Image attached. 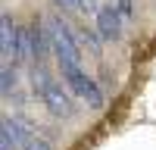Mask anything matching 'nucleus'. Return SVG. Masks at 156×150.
Listing matches in <instances>:
<instances>
[{
    "mask_svg": "<svg viewBox=\"0 0 156 150\" xmlns=\"http://www.w3.org/2000/svg\"><path fill=\"white\" fill-rule=\"evenodd\" d=\"M97 34L103 41H122V31H125V12L115 6V3H106L97 9Z\"/></svg>",
    "mask_w": 156,
    "mask_h": 150,
    "instance_id": "nucleus-4",
    "label": "nucleus"
},
{
    "mask_svg": "<svg viewBox=\"0 0 156 150\" xmlns=\"http://www.w3.org/2000/svg\"><path fill=\"white\" fill-rule=\"evenodd\" d=\"M16 47H19V28L9 12H3L0 16V56H3V62L16 59Z\"/></svg>",
    "mask_w": 156,
    "mask_h": 150,
    "instance_id": "nucleus-5",
    "label": "nucleus"
},
{
    "mask_svg": "<svg viewBox=\"0 0 156 150\" xmlns=\"http://www.w3.org/2000/svg\"><path fill=\"white\" fill-rule=\"evenodd\" d=\"M12 125H16V134H19L22 150H50V141H47L44 134H37V128H31L25 119L12 116Z\"/></svg>",
    "mask_w": 156,
    "mask_h": 150,
    "instance_id": "nucleus-6",
    "label": "nucleus"
},
{
    "mask_svg": "<svg viewBox=\"0 0 156 150\" xmlns=\"http://www.w3.org/2000/svg\"><path fill=\"white\" fill-rule=\"evenodd\" d=\"M47 31H50V47H53L59 72L69 75L75 69H81V44H78V34L62 22V16H50L47 19Z\"/></svg>",
    "mask_w": 156,
    "mask_h": 150,
    "instance_id": "nucleus-2",
    "label": "nucleus"
},
{
    "mask_svg": "<svg viewBox=\"0 0 156 150\" xmlns=\"http://www.w3.org/2000/svg\"><path fill=\"white\" fill-rule=\"evenodd\" d=\"M97 9H100L97 0H81V12H94V16H97Z\"/></svg>",
    "mask_w": 156,
    "mask_h": 150,
    "instance_id": "nucleus-11",
    "label": "nucleus"
},
{
    "mask_svg": "<svg viewBox=\"0 0 156 150\" xmlns=\"http://www.w3.org/2000/svg\"><path fill=\"white\" fill-rule=\"evenodd\" d=\"M62 81H66L69 88H72V94L81 100V103L87 106V109H103L106 106V97H103V88L90 78V75L84 72V66L81 69H75V72H69V75H62Z\"/></svg>",
    "mask_w": 156,
    "mask_h": 150,
    "instance_id": "nucleus-3",
    "label": "nucleus"
},
{
    "mask_svg": "<svg viewBox=\"0 0 156 150\" xmlns=\"http://www.w3.org/2000/svg\"><path fill=\"white\" fill-rule=\"evenodd\" d=\"M62 12H81V0H53Z\"/></svg>",
    "mask_w": 156,
    "mask_h": 150,
    "instance_id": "nucleus-10",
    "label": "nucleus"
},
{
    "mask_svg": "<svg viewBox=\"0 0 156 150\" xmlns=\"http://www.w3.org/2000/svg\"><path fill=\"white\" fill-rule=\"evenodd\" d=\"M31 84H34L37 100L44 103V109L53 119H72L75 116V103H72L75 94H72V88L69 84L62 88V81H56L41 62H34V69H31Z\"/></svg>",
    "mask_w": 156,
    "mask_h": 150,
    "instance_id": "nucleus-1",
    "label": "nucleus"
},
{
    "mask_svg": "<svg viewBox=\"0 0 156 150\" xmlns=\"http://www.w3.org/2000/svg\"><path fill=\"white\" fill-rule=\"evenodd\" d=\"M78 44H81V50H90L94 56H100V44H97V38H94V34L78 31Z\"/></svg>",
    "mask_w": 156,
    "mask_h": 150,
    "instance_id": "nucleus-9",
    "label": "nucleus"
},
{
    "mask_svg": "<svg viewBox=\"0 0 156 150\" xmlns=\"http://www.w3.org/2000/svg\"><path fill=\"white\" fill-rule=\"evenodd\" d=\"M16 66H9V62H3V97H9L12 91H16Z\"/></svg>",
    "mask_w": 156,
    "mask_h": 150,
    "instance_id": "nucleus-8",
    "label": "nucleus"
},
{
    "mask_svg": "<svg viewBox=\"0 0 156 150\" xmlns=\"http://www.w3.org/2000/svg\"><path fill=\"white\" fill-rule=\"evenodd\" d=\"M0 150H22L16 125H12V116H3V125H0Z\"/></svg>",
    "mask_w": 156,
    "mask_h": 150,
    "instance_id": "nucleus-7",
    "label": "nucleus"
}]
</instances>
